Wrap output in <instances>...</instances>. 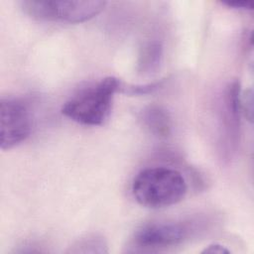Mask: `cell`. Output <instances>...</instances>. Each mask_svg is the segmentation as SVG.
<instances>
[{"label": "cell", "instance_id": "6da1fadb", "mask_svg": "<svg viewBox=\"0 0 254 254\" xmlns=\"http://www.w3.org/2000/svg\"><path fill=\"white\" fill-rule=\"evenodd\" d=\"M188 187L183 175L165 167L141 171L133 181L135 199L149 208H164L180 202L187 194Z\"/></svg>", "mask_w": 254, "mask_h": 254}, {"label": "cell", "instance_id": "7a4b0ae2", "mask_svg": "<svg viewBox=\"0 0 254 254\" xmlns=\"http://www.w3.org/2000/svg\"><path fill=\"white\" fill-rule=\"evenodd\" d=\"M120 87L117 77L107 76L69 98L63 105L62 113L82 125H101L109 117L114 94Z\"/></svg>", "mask_w": 254, "mask_h": 254}, {"label": "cell", "instance_id": "3957f363", "mask_svg": "<svg viewBox=\"0 0 254 254\" xmlns=\"http://www.w3.org/2000/svg\"><path fill=\"white\" fill-rule=\"evenodd\" d=\"M28 15L42 20L81 23L99 14L106 2L101 0H23L19 2Z\"/></svg>", "mask_w": 254, "mask_h": 254}, {"label": "cell", "instance_id": "277c9868", "mask_svg": "<svg viewBox=\"0 0 254 254\" xmlns=\"http://www.w3.org/2000/svg\"><path fill=\"white\" fill-rule=\"evenodd\" d=\"M32 119L27 105L17 98L0 101V146L9 150L24 142L31 134Z\"/></svg>", "mask_w": 254, "mask_h": 254}, {"label": "cell", "instance_id": "5b68a950", "mask_svg": "<svg viewBox=\"0 0 254 254\" xmlns=\"http://www.w3.org/2000/svg\"><path fill=\"white\" fill-rule=\"evenodd\" d=\"M194 231L191 221H158L142 225L134 233V243L142 248L159 249L181 244Z\"/></svg>", "mask_w": 254, "mask_h": 254}, {"label": "cell", "instance_id": "8992f818", "mask_svg": "<svg viewBox=\"0 0 254 254\" xmlns=\"http://www.w3.org/2000/svg\"><path fill=\"white\" fill-rule=\"evenodd\" d=\"M141 119L147 129L157 137L167 138L172 132V119L168 110L159 105H149L141 111Z\"/></svg>", "mask_w": 254, "mask_h": 254}, {"label": "cell", "instance_id": "52a82bcc", "mask_svg": "<svg viewBox=\"0 0 254 254\" xmlns=\"http://www.w3.org/2000/svg\"><path fill=\"white\" fill-rule=\"evenodd\" d=\"M163 58V46L158 41H152L144 45L139 56V71L141 73L154 72L161 64Z\"/></svg>", "mask_w": 254, "mask_h": 254}, {"label": "cell", "instance_id": "ba28073f", "mask_svg": "<svg viewBox=\"0 0 254 254\" xmlns=\"http://www.w3.org/2000/svg\"><path fill=\"white\" fill-rule=\"evenodd\" d=\"M241 86L240 82L235 80L231 82L226 90V107L234 121H238L241 112Z\"/></svg>", "mask_w": 254, "mask_h": 254}, {"label": "cell", "instance_id": "9c48e42d", "mask_svg": "<svg viewBox=\"0 0 254 254\" xmlns=\"http://www.w3.org/2000/svg\"><path fill=\"white\" fill-rule=\"evenodd\" d=\"M165 83V79H160L155 82L145 83V84H135V85H127L121 86V92L128 95H145L156 91L161 88Z\"/></svg>", "mask_w": 254, "mask_h": 254}, {"label": "cell", "instance_id": "30bf717a", "mask_svg": "<svg viewBox=\"0 0 254 254\" xmlns=\"http://www.w3.org/2000/svg\"><path fill=\"white\" fill-rule=\"evenodd\" d=\"M253 98L251 89L247 90L245 94L241 95V112L245 114L246 118L251 121L252 120V107H253Z\"/></svg>", "mask_w": 254, "mask_h": 254}, {"label": "cell", "instance_id": "8fae6325", "mask_svg": "<svg viewBox=\"0 0 254 254\" xmlns=\"http://www.w3.org/2000/svg\"><path fill=\"white\" fill-rule=\"evenodd\" d=\"M222 4L234 9H243V10L252 9V3L247 1H228V2H222Z\"/></svg>", "mask_w": 254, "mask_h": 254}, {"label": "cell", "instance_id": "7c38bea8", "mask_svg": "<svg viewBox=\"0 0 254 254\" xmlns=\"http://www.w3.org/2000/svg\"><path fill=\"white\" fill-rule=\"evenodd\" d=\"M202 253H217V254H222V253H229V250L225 248V246L218 244V243H213L208 245Z\"/></svg>", "mask_w": 254, "mask_h": 254}]
</instances>
